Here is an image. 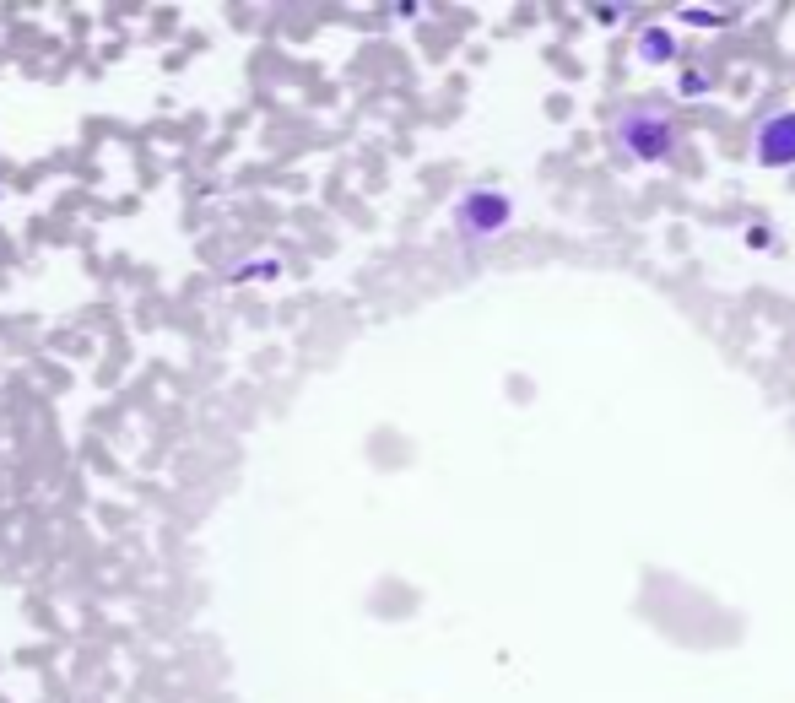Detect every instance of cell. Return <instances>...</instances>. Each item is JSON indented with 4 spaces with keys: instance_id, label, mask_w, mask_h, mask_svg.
Returning a JSON list of instances; mask_svg holds the SVG:
<instances>
[{
    "instance_id": "6da1fadb",
    "label": "cell",
    "mask_w": 795,
    "mask_h": 703,
    "mask_svg": "<svg viewBox=\"0 0 795 703\" xmlns=\"http://www.w3.org/2000/svg\"><path fill=\"white\" fill-rule=\"evenodd\" d=\"M606 147L622 168H666L682 152V125L671 98H628L606 119Z\"/></svg>"
},
{
    "instance_id": "7a4b0ae2",
    "label": "cell",
    "mask_w": 795,
    "mask_h": 703,
    "mask_svg": "<svg viewBox=\"0 0 795 703\" xmlns=\"http://www.w3.org/2000/svg\"><path fill=\"white\" fill-rule=\"evenodd\" d=\"M509 228H514V195L498 190V184H471V190H460V201L449 206V233H455L466 249L498 244Z\"/></svg>"
},
{
    "instance_id": "3957f363",
    "label": "cell",
    "mask_w": 795,
    "mask_h": 703,
    "mask_svg": "<svg viewBox=\"0 0 795 703\" xmlns=\"http://www.w3.org/2000/svg\"><path fill=\"white\" fill-rule=\"evenodd\" d=\"M752 163L768 168V174H790L795 168V109L790 103L768 109L758 125H752Z\"/></svg>"
},
{
    "instance_id": "277c9868",
    "label": "cell",
    "mask_w": 795,
    "mask_h": 703,
    "mask_svg": "<svg viewBox=\"0 0 795 703\" xmlns=\"http://www.w3.org/2000/svg\"><path fill=\"white\" fill-rule=\"evenodd\" d=\"M633 60L639 65H677L682 60L677 28H666V22H644V28L633 33Z\"/></svg>"
},
{
    "instance_id": "5b68a950",
    "label": "cell",
    "mask_w": 795,
    "mask_h": 703,
    "mask_svg": "<svg viewBox=\"0 0 795 703\" xmlns=\"http://www.w3.org/2000/svg\"><path fill=\"white\" fill-rule=\"evenodd\" d=\"M741 11L736 6H682L677 11V28H698V33H720V28H736Z\"/></svg>"
},
{
    "instance_id": "8992f818",
    "label": "cell",
    "mask_w": 795,
    "mask_h": 703,
    "mask_svg": "<svg viewBox=\"0 0 795 703\" xmlns=\"http://www.w3.org/2000/svg\"><path fill=\"white\" fill-rule=\"evenodd\" d=\"M282 276V260L276 255H249L228 271V287H244V282H276Z\"/></svg>"
},
{
    "instance_id": "52a82bcc",
    "label": "cell",
    "mask_w": 795,
    "mask_h": 703,
    "mask_svg": "<svg viewBox=\"0 0 795 703\" xmlns=\"http://www.w3.org/2000/svg\"><path fill=\"white\" fill-rule=\"evenodd\" d=\"M714 92V76L704 65H677V103H698Z\"/></svg>"
},
{
    "instance_id": "ba28073f",
    "label": "cell",
    "mask_w": 795,
    "mask_h": 703,
    "mask_svg": "<svg viewBox=\"0 0 795 703\" xmlns=\"http://www.w3.org/2000/svg\"><path fill=\"white\" fill-rule=\"evenodd\" d=\"M741 244H747L752 255H758V249H779V238H774V222H768V217H752L747 228H741Z\"/></svg>"
},
{
    "instance_id": "9c48e42d",
    "label": "cell",
    "mask_w": 795,
    "mask_h": 703,
    "mask_svg": "<svg viewBox=\"0 0 795 703\" xmlns=\"http://www.w3.org/2000/svg\"><path fill=\"white\" fill-rule=\"evenodd\" d=\"M595 28H622V17H628V6H590Z\"/></svg>"
}]
</instances>
